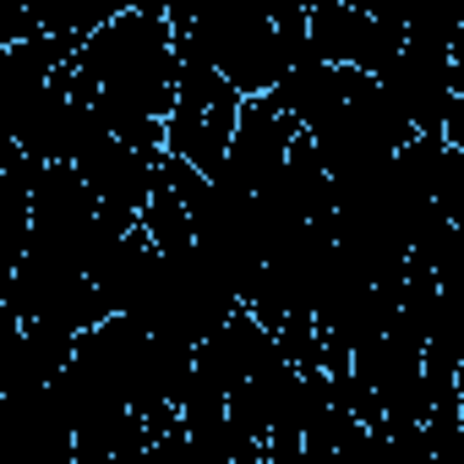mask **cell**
Wrapping results in <instances>:
<instances>
[{
  "instance_id": "6da1fadb",
  "label": "cell",
  "mask_w": 464,
  "mask_h": 464,
  "mask_svg": "<svg viewBox=\"0 0 464 464\" xmlns=\"http://www.w3.org/2000/svg\"><path fill=\"white\" fill-rule=\"evenodd\" d=\"M442 142H448L453 153H464V99H453V110H448V121H442Z\"/></svg>"
},
{
  "instance_id": "7a4b0ae2",
  "label": "cell",
  "mask_w": 464,
  "mask_h": 464,
  "mask_svg": "<svg viewBox=\"0 0 464 464\" xmlns=\"http://www.w3.org/2000/svg\"><path fill=\"white\" fill-rule=\"evenodd\" d=\"M77 464H115V459H77Z\"/></svg>"
}]
</instances>
